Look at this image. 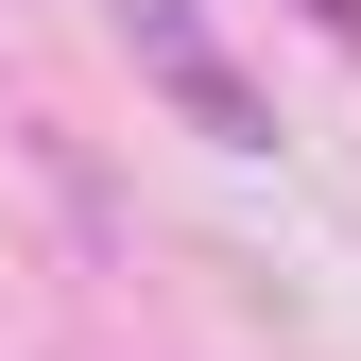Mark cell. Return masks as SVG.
Here are the masks:
<instances>
[{"label":"cell","mask_w":361,"mask_h":361,"mask_svg":"<svg viewBox=\"0 0 361 361\" xmlns=\"http://www.w3.org/2000/svg\"><path fill=\"white\" fill-rule=\"evenodd\" d=\"M310 18H327V35H361V0H310Z\"/></svg>","instance_id":"obj_1"}]
</instances>
